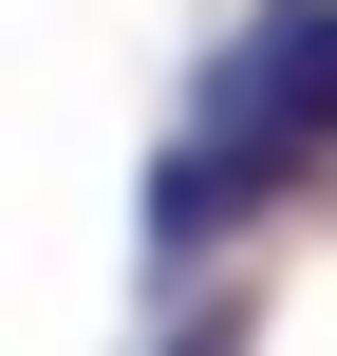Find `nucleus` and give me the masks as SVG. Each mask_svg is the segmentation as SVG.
<instances>
[{"mask_svg":"<svg viewBox=\"0 0 337 356\" xmlns=\"http://www.w3.org/2000/svg\"><path fill=\"white\" fill-rule=\"evenodd\" d=\"M150 356H244V300H188V319H169Z\"/></svg>","mask_w":337,"mask_h":356,"instance_id":"f03ea898","label":"nucleus"},{"mask_svg":"<svg viewBox=\"0 0 337 356\" xmlns=\"http://www.w3.org/2000/svg\"><path fill=\"white\" fill-rule=\"evenodd\" d=\"M263 207H281V169H319L337 150V0H263L225 56H206V113H188Z\"/></svg>","mask_w":337,"mask_h":356,"instance_id":"f257e3e1","label":"nucleus"}]
</instances>
